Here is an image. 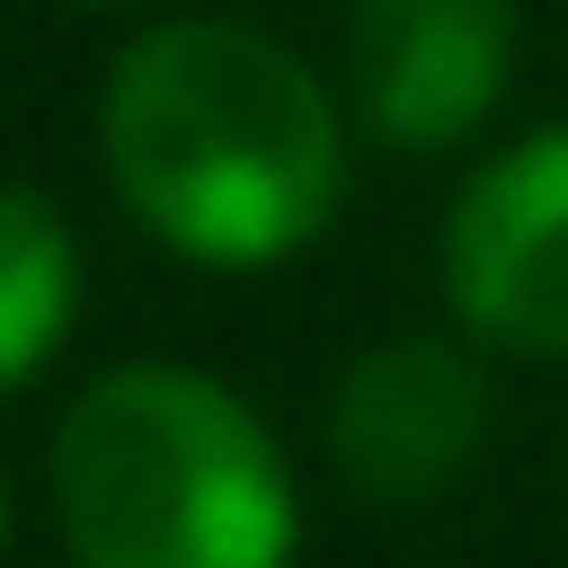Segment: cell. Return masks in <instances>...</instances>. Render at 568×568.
I'll use <instances>...</instances> for the list:
<instances>
[{"mask_svg": "<svg viewBox=\"0 0 568 568\" xmlns=\"http://www.w3.org/2000/svg\"><path fill=\"white\" fill-rule=\"evenodd\" d=\"M100 160L160 250L200 270H270L329 230L349 130L290 40L250 20H160L110 60Z\"/></svg>", "mask_w": 568, "mask_h": 568, "instance_id": "cell-1", "label": "cell"}, {"mask_svg": "<svg viewBox=\"0 0 568 568\" xmlns=\"http://www.w3.org/2000/svg\"><path fill=\"white\" fill-rule=\"evenodd\" d=\"M50 499L80 568H290L300 499L260 409L180 359L80 389L50 439Z\"/></svg>", "mask_w": 568, "mask_h": 568, "instance_id": "cell-2", "label": "cell"}, {"mask_svg": "<svg viewBox=\"0 0 568 568\" xmlns=\"http://www.w3.org/2000/svg\"><path fill=\"white\" fill-rule=\"evenodd\" d=\"M439 280L489 349L568 359V130H529L469 170L439 230Z\"/></svg>", "mask_w": 568, "mask_h": 568, "instance_id": "cell-3", "label": "cell"}, {"mask_svg": "<svg viewBox=\"0 0 568 568\" xmlns=\"http://www.w3.org/2000/svg\"><path fill=\"white\" fill-rule=\"evenodd\" d=\"M519 70V0H349V100L389 150L469 140Z\"/></svg>", "mask_w": 568, "mask_h": 568, "instance_id": "cell-4", "label": "cell"}, {"mask_svg": "<svg viewBox=\"0 0 568 568\" xmlns=\"http://www.w3.org/2000/svg\"><path fill=\"white\" fill-rule=\"evenodd\" d=\"M479 449H489V379L449 339H389L329 399V459L359 499L389 509L449 499Z\"/></svg>", "mask_w": 568, "mask_h": 568, "instance_id": "cell-5", "label": "cell"}, {"mask_svg": "<svg viewBox=\"0 0 568 568\" xmlns=\"http://www.w3.org/2000/svg\"><path fill=\"white\" fill-rule=\"evenodd\" d=\"M70 310H80L70 220L40 190H0V399L70 339Z\"/></svg>", "mask_w": 568, "mask_h": 568, "instance_id": "cell-6", "label": "cell"}, {"mask_svg": "<svg viewBox=\"0 0 568 568\" xmlns=\"http://www.w3.org/2000/svg\"><path fill=\"white\" fill-rule=\"evenodd\" d=\"M0 549H10V479H0Z\"/></svg>", "mask_w": 568, "mask_h": 568, "instance_id": "cell-7", "label": "cell"}, {"mask_svg": "<svg viewBox=\"0 0 568 568\" xmlns=\"http://www.w3.org/2000/svg\"><path fill=\"white\" fill-rule=\"evenodd\" d=\"M80 10H100V0H80Z\"/></svg>", "mask_w": 568, "mask_h": 568, "instance_id": "cell-8", "label": "cell"}]
</instances>
